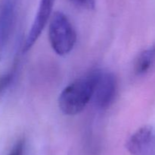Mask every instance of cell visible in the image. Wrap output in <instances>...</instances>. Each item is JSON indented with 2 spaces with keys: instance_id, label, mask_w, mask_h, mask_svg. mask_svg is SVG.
<instances>
[{
  "instance_id": "1",
  "label": "cell",
  "mask_w": 155,
  "mask_h": 155,
  "mask_svg": "<svg viewBox=\"0 0 155 155\" xmlns=\"http://www.w3.org/2000/svg\"><path fill=\"white\" fill-rule=\"evenodd\" d=\"M97 71L98 70L77 79L61 91L59 95L58 106L64 114H79L92 100Z\"/></svg>"
},
{
  "instance_id": "2",
  "label": "cell",
  "mask_w": 155,
  "mask_h": 155,
  "mask_svg": "<svg viewBox=\"0 0 155 155\" xmlns=\"http://www.w3.org/2000/svg\"><path fill=\"white\" fill-rule=\"evenodd\" d=\"M48 38L53 50L59 56L69 54L77 41V33L68 17L61 12L51 16L48 26Z\"/></svg>"
},
{
  "instance_id": "3",
  "label": "cell",
  "mask_w": 155,
  "mask_h": 155,
  "mask_svg": "<svg viewBox=\"0 0 155 155\" xmlns=\"http://www.w3.org/2000/svg\"><path fill=\"white\" fill-rule=\"evenodd\" d=\"M117 88V82L113 73L98 70L92 96L95 106L100 109L108 108L114 100Z\"/></svg>"
},
{
  "instance_id": "4",
  "label": "cell",
  "mask_w": 155,
  "mask_h": 155,
  "mask_svg": "<svg viewBox=\"0 0 155 155\" xmlns=\"http://www.w3.org/2000/svg\"><path fill=\"white\" fill-rule=\"evenodd\" d=\"M54 2V0H40L37 13L24 43V52L28 51L39 39L41 33L46 26L47 21L51 16Z\"/></svg>"
},
{
  "instance_id": "5",
  "label": "cell",
  "mask_w": 155,
  "mask_h": 155,
  "mask_svg": "<svg viewBox=\"0 0 155 155\" xmlns=\"http://www.w3.org/2000/svg\"><path fill=\"white\" fill-rule=\"evenodd\" d=\"M154 140V129L144 126L136 131L127 141L126 147L132 155H145Z\"/></svg>"
},
{
  "instance_id": "6",
  "label": "cell",
  "mask_w": 155,
  "mask_h": 155,
  "mask_svg": "<svg viewBox=\"0 0 155 155\" xmlns=\"http://www.w3.org/2000/svg\"><path fill=\"white\" fill-rule=\"evenodd\" d=\"M14 8L11 3H6L0 11V50L7 43L14 24Z\"/></svg>"
},
{
  "instance_id": "7",
  "label": "cell",
  "mask_w": 155,
  "mask_h": 155,
  "mask_svg": "<svg viewBox=\"0 0 155 155\" xmlns=\"http://www.w3.org/2000/svg\"><path fill=\"white\" fill-rule=\"evenodd\" d=\"M155 64V45L151 46L141 52L134 64L135 73L143 75L151 69Z\"/></svg>"
},
{
  "instance_id": "8",
  "label": "cell",
  "mask_w": 155,
  "mask_h": 155,
  "mask_svg": "<svg viewBox=\"0 0 155 155\" xmlns=\"http://www.w3.org/2000/svg\"><path fill=\"white\" fill-rule=\"evenodd\" d=\"M13 72L7 73L0 77V98L5 92L9 85L11 84L12 80H13Z\"/></svg>"
},
{
  "instance_id": "9",
  "label": "cell",
  "mask_w": 155,
  "mask_h": 155,
  "mask_svg": "<svg viewBox=\"0 0 155 155\" xmlns=\"http://www.w3.org/2000/svg\"><path fill=\"white\" fill-rule=\"evenodd\" d=\"M73 4L86 9H93L95 6V0H71Z\"/></svg>"
},
{
  "instance_id": "10",
  "label": "cell",
  "mask_w": 155,
  "mask_h": 155,
  "mask_svg": "<svg viewBox=\"0 0 155 155\" xmlns=\"http://www.w3.org/2000/svg\"><path fill=\"white\" fill-rule=\"evenodd\" d=\"M24 148H25V143H24V141L23 139L19 140L14 145L13 148L11 150L8 155H24Z\"/></svg>"
},
{
  "instance_id": "11",
  "label": "cell",
  "mask_w": 155,
  "mask_h": 155,
  "mask_svg": "<svg viewBox=\"0 0 155 155\" xmlns=\"http://www.w3.org/2000/svg\"><path fill=\"white\" fill-rule=\"evenodd\" d=\"M0 60H1V56H0Z\"/></svg>"
}]
</instances>
